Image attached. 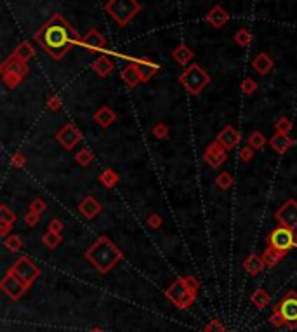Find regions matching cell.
I'll return each mask as SVG.
<instances>
[{"instance_id": "1", "label": "cell", "mask_w": 297, "mask_h": 332, "mask_svg": "<svg viewBox=\"0 0 297 332\" xmlns=\"http://www.w3.org/2000/svg\"><path fill=\"white\" fill-rule=\"evenodd\" d=\"M33 39L56 61L63 59V56L75 44L82 45V40H84L61 14H54L46 25L40 26L33 35Z\"/></svg>"}, {"instance_id": "2", "label": "cell", "mask_w": 297, "mask_h": 332, "mask_svg": "<svg viewBox=\"0 0 297 332\" xmlns=\"http://www.w3.org/2000/svg\"><path fill=\"white\" fill-rule=\"evenodd\" d=\"M122 258H123L122 251L104 235L99 237V239L87 249V252H85V259L103 275L108 273Z\"/></svg>"}, {"instance_id": "3", "label": "cell", "mask_w": 297, "mask_h": 332, "mask_svg": "<svg viewBox=\"0 0 297 332\" xmlns=\"http://www.w3.org/2000/svg\"><path fill=\"white\" fill-rule=\"evenodd\" d=\"M198 280L195 277H181L167 289L165 296L179 308V310H186L195 299H197V292H198Z\"/></svg>"}, {"instance_id": "4", "label": "cell", "mask_w": 297, "mask_h": 332, "mask_svg": "<svg viewBox=\"0 0 297 332\" xmlns=\"http://www.w3.org/2000/svg\"><path fill=\"white\" fill-rule=\"evenodd\" d=\"M104 11L116 21V25L127 26L141 11V4L137 0H108Z\"/></svg>"}, {"instance_id": "5", "label": "cell", "mask_w": 297, "mask_h": 332, "mask_svg": "<svg viewBox=\"0 0 297 332\" xmlns=\"http://www.w3.org/2000/svg\"><path fill=\"white\" fill-rule=\"evenodd\" d=\"M179 82L191 94H200L210 84V75L200 65H190L179 75Z\"/></svg>"}, {"instance_id": "6", "label": "cell", "mask_w": 297, "mask_h": 332, "mask_svg": "<svg viewBox=\"0 0 297 332\" xmlns=\"http://www.w3.org/2000/svg\"><path fill=\"white\" fill-rule=\"evenodd\" d=\"M273 311L280 315L283 325H288L290 329L292 327H295V323H297V292L290 290V292H288L287 296L274 306Z\"/></svg>"}, {"instance_id": "7", "label": "cell", "mask_w": 297, "mask_h": 332, "mask_svg": "<svg viewBox=\"0 0 297 332\" xmlns=\"http://www.w3.org/2000/svg\"><path fill=\"white\" fill-rule=\"evenodd\" d=\"M268 245L276 249V251L288 252L297 245V235L294 230L285 228V226H278L276 230L271 232V235L268 237Z\"/></svg>"}, {"instance_id": "8", "label": "cell", "mask_w": 297, "mask_h": 332, "mask_svg": "<svg viewBox=\"0 0 297 332\" xmlns=\"http://www.w3.org/2000/svg\"><path fill=\"white\" fill-rule=\"evenodd\" d=\"M11 271H13L16 277H20L26 285H30V287H32L33 282L40 277L39 266H37L28 256H23V258L18 259V261L14 263V266L11 268Z\"/></svg>"}, {"instance_id": "9", "label": "cell", "mask_w": 297, "mask_h": 332, "mask_svg": "<svg viewBox=\"0 0 297 332\" xmlns=\"http://www.w3.org/2000/svg\"><path fill=\"white\" fill-rule=\"evenodd\" d=\"M0 289H2L11 299L18 301L25 296V292H28L30 285H26L20 277H16V275L9 270L6 277L2 278V282H0Z\"/></svg>"}, {"instance_id": "10", "label": "cell", "mask_w": 297, "mask_h": 332, "mask_svg": "<svg viewBox=\"0 0 297 332\" xmlns=\"http://www.w3.org/2000/svg\"><path fill=\"white\" fill-rule=\"evenodd\" d=\"M276 217L278 225L280 226H285V228H290V230H297V202L295 200H287L280 209L276 210L274 214Z\"/></svg>"}, {"instance_id": "11", "label": "cell", "mask_w": 297, "mask_h": 332, "mask_svg": "<svg viewBox=\"0 0 297 332\" xmlns=\"http://www.w3.org/2000/svg\"><path fill=\"white\" fill-rule=\"evenodd\" d=\"M204 160L209 164V167L217 169L228 160V150L219 141H214L209 145V148L204 153Z\"/></svg>"}, {"instance_id": "12", "label": "cell", "mask_w": 297, "mask_h": 332, "mask_svg": "<svg viewBox=\"0 0 297 332\" xmlns=\"http://www.w3.org/2000/svg\"><path fill=\"white\" fill-rule=\"evenodd\" d=\"M56 139H58V143L63 146V148L73 150L75 146H77L78 143H80L82 133L77 129V127L73 126V124H66V126L63 127V129L59 131L58 134H56Z\"/></svg>"}, {"instance_id": "13", "label": "cell", "mask_w": 297, "mask_h": 332, "mask_svg": "<svg viewBox=\"0 0 297 332\" xmlns=\"http://www.w3.org/2000/svg\"><path fill=\"white\" fill-rule=\"evenodd\" d=\"M216 141H219L226 150H231L240 143V133L233 126H226L219 134H217Z\"/></svg>"}, {"instance_id": "14", "label": "cell", "mask_w": 297, "mask_h": 332, "mask_svg": "<svg viewBox=\"0 0 297 332\" xmlns=\"http://www.w3.org/2000/svg\"><path fill=\"white\" fill-rule=\"evenodd\" d=\"M205 20L212 28H223L229 21V14L226 13V9H223V6H214L212 11L207 14Z\"/></svg>"}, {"instance_id": "15", "label": "cell", "mask_w": 297, "mask_h": 332, "mask_svg": "<svg viewBox=\"0 0 297 332\" xmlns=\"http://www.w3.org/2000/svg\"><path fill=\"white\" fill-rule=\"evenodd\" d=\"M0 70H2V75L4 73H20V75H23L25 77V75L28 73V66H26V63L20 61V59H18L14 54H11L9 58L2 63Z\"/></svg>"}, {"instance_id": "16", "label": "cell", "mask_w": 297, "mask_h": 332, "mask_svg": "<svg viewBox=\"0 0 297 332\" xmlns=\"http://www.w3.org/2000/svg\"><path fill=\"white\" fill-rule=\"evenodd\" d=\"M82 45L91 49V51H103L104 45H106V39L97 30H89V33L82 40Z\"/></svg>"}, {"instance_id": "17", "label": "cell", "mask_w": 297, "mask_h": 332, "mask_svg": "<svg viewBox=\"0 0 297 332\" xmlns=\"http://www.w3.org/2000/svg\"><path fill=\"white\" fill-rule=\"evenodd\" d=\"M78 210H80V214L84 217H87V219H92V217H96L97 214H99L101 210V203L97 202L94 197H87L84 198L80 203H78Z\"/></svg>"}, {"instance_id": "18", "label": "cell", "mask_w": 297, "mask_h": 332, "mask_svg": "<svg viewBox=\"0 0 297 332\" xmlns=\"http://www.w3.org/2000/svg\"><path fill=\"white\" fill-rule=\"evenodd\" d=\"M132 63L136 65L142 82H148L150 78H152L153 75L159 71V65L153 63V61H150V59H136V61H132Z\"/></svg>"}, {"instance_id": "19", "label": "cell", "mask_w": 297, "mask_h": 332, "mask_svg": "<svg viewBox=\"0 0 297 332\" xmlns=\"http://www.w3.org/2000/svg\"><path fill=\"white\" fill-rule=\"evenodd\" d=\"M269 145H271V148L274 150V152L285 153L288 148H292V146H294V139H292L288 134L276 133L271 139H269Z\"/></svg>"}, {"instance_id": "20", "label": "cell", "mask_w": 297, "mask_h": 332, "mask_svg": "<svg viewBox=\"0 0 297 332\" xmlns=\"http://www.w3.org/2000/svg\"><path fill=\"white\" fill-rule=\"evenodd\" d=\"M273 59L269 54H266V52H261V54H257L254 58V61H252V68H254L255 71H257L259 75H266L269 73V71L273 70Z\"/></svg>"}, {"instance_id": "21", "label": "cell", "mask_w": 297, "mask_h": 332, "mask_svg": "<svg viewBox=\"0 0 297 332\" xmlns=\"http://www.w3.org/2000/svg\"><path fill=\"white\" fill-rule=\"evenodd\" d=\"M94 120H96L97 126H101L103 129H106V127H110L111 124L116 120V113L111 110L110 106H101L99 110L94 113Z\"/></svg>"}, {"instance_id": "22", "label": "cell", "mask_w": 297, "mask_h": 332, "mask_svg": "<svg viewBox=\"0 0 297 332\" xmlns=\"http://www.w3.org/2000/svg\"><path fill=\"white\" fill-rule=\"evenodd\" d=\"M120 77H122V80L125 82L129 87H136V85L141 84V75H139L137 68L134 63H129L127 66H123V70L120 71Z\"/></svg>"}, {"instance_id": "23", "label": "cell", "mask_w": 297, "mask_h": 332, "mask_svg": "<svg viewBox=\"0 0 297 332\" xmlns=\"http://www.w3.org/2000/svg\"><path fill=\"white\" fill-rule=\"evenodd\" d=\"M193 51H191L190 47H188L186 44H181V45H178V47L172 51V58H174V61L176 63H179L181 66H186L188 63L193 59Z\"/></svg>"}, {"instance_id": "24", "label": "cell", "mask_w": 297, "mask_h": 332, "mask_svg": "<svg viewBox=\"0 0 297 332\" xmlns=\"http://www.w3.org/2000/svg\"><path fill=\"white\" fill-rule=\"evenodd\" d=\"M92 70L96 71V73L99 75L101 78H104V77H108L111 71H113V63H111L110 59L106 58V56H99V58L94 61Z\"/></svg>"}, {"instance_id": "25", "label": "cell", "mask_w": 297, "mask_h": 332, "mask_svg": "<svg viewBox=\"0 0 297 332\" xmlns=\"http://www.w3.org/2000/svg\"><path fill=\"white\" fill-rule=\"evenodd\" d=\"M243 268H245L247 273H250L252 277H255V275H259L262 271L264 261H262V258H259L257 254H250L249 258L245 259V263H243Z\"/></svg>"}, {"instance_id": "26", "label": "cell", "mask_w": 297, "mask_h": 332, "mask_svg": "<svg viewBox=\"0 0 297 332\" xmlns=\"http://www.w3.org/2000/svg\"><path fill=\"white\" fill-rule=\"evenodd\" d=\"M13 54L16 56V58L20 59V61L28 63L30 59H32L33 56H35V49H33V45L30 44V42H21L16 49H14Z\"/></svg>"}, {"instance_id": "27", "label": "cell", "mask_w": 297, "mask_h": 332, "mask_svg": "<svg viewBox=\"0 0 297 332\" xmlns=\"http://www.w3.org/2000/svg\"><path fill=\"white\" fill-rule=\"evenodd\" d=\"M285 254H287V252L276 251V249H273V247H269V245H268V249H266L264 254H262V261H264V266H269V268L276 266L278 261H280V259L283 258Z\"/></svg>"}, {"instance_id": "28", "label": "cell", "mask_w": 297, "mask_h": 332, "mask_svg": "<svg viewBox=\"0 0 297 332\" xmlns=\"http://www.w3.org/2000/svg\"><path fill=\"white\" fill-rule=\"evenodd\" d=\"M250 301L257 310H264V308L271 303V297H269V294L266 292L264 289H257V290H254Z\"/></svg>"}, {"instance_id": "29", "label": "cell", "mask_w": 297, "mask_h": 332, "mask_svg": "<svg viewBox=\"0 0 297 332\" xmlns=\"http://www.w3.org/2000/svg\"><path fill=\"white\" fill-rule=\"evenodd\" d=\"M99 181L104 188H113L116 186V183H118V174H116L113 169H104L99 176Z\"/></svg>"}, {"instance_id": "30", "label": "cell", "mask_w": 297, "mask_h": 332, "mask_svg": "<svg viewBox=\"0 0 297 332\" xmlns=\"http://www.w3.org/2000/svg\"><path fill=\"white\" fill-rule=\"evenodd\" d=\"M16 219H18V216L9 209V207L7 205L0 207V226H9V228H13Z\"/></svg>"}, {"instance_id": "31", "label": "cell", "mask_w": 297, "mask_h": 332, "mask_svg": "<svg viewBox=\"0 0 297 332\" xmlns=\"http://www.w3.org/2000/svg\"><path fill=\"white\" fill-rule=\"evenodd\" d=\"M266 141H268V139H266V136L262 134V133H259V131H255V133H252L249 136V139H247V145L252 146L254 150H261V148H264Z\"/></svg>"}, {"instance_id": "32", "label": "cell", "mask_w": 297, "mask_h": 332, "mask_svg": "<svg viewBox=\"0 0 297 332\" xmlns=\"http://www.w3.org/2000/svg\"><path fill=\"white\" fill-rule=\"evenodd\" d=\"M233 40H235V42L238 44L240 47H249L250 42H252V35H250V32L247 28H240L238 32L235 33Z\"/></svg>"}, {"instance_id": "33", "label": "cell", "mask_w": 297, "mask_h": 332, "mask_svg": "<svg viewBox=\"0 0 297 332\" xmlns=\"http://www.w3.org/2000/svg\"><path fill=\"white\" fill-rule=\"evenodd\" d=\"M4 245H6L7 251L18 252V251H21V247H23V240H21V237H18V235H9L6 240H4Z\"/></svg>"}, {"instance_id": "34", "label": "cell", "mask_w": 297, "mask_h": 332, "mask_svg": "<svg viewBox=\"0 0 297 332\" xmlns=\"http://www.w3.org/2000/svg\"><path fill=\"white\" fill-rule=\"evenodd\" d=\"M61 233H52V232H47L46 235L42 237V242L46 245L47 249H56L59 244H61Z\"/></svg>"}, {"instance_id": "35", "label": "cell", "mask_w": 297, "mask_h": 332, "mask_svg": "<svg viewBox=\"0 0 297 332\" xmlns=\"http://www.w3.org/2000/svg\"><path fill=\"white\" fill-rule=\"evenodd\" d=\"M75 160H77V164L80 165V167H87V165L94 160V153L89 148H84V150H80V152L77 153Z\"/></svg>"}, {"instance_id": "36", "label": "cell", "mask_w": 297, "mask_h": 332, "mask_svg": "<svg viewBox=\"0 0 297 332\" xmlns=\"http://www.w3.org/2000/svg\"><path fill=\"white\" fill-rule=\"evenodd\" d=\"M2 77H4V84L9 89L18 87V85L21 84V80H23V75H20V73H4Z\"/></svg>"}, {"instance_id": "37", "label": "cell", "mask_w": 297, "mask_h": 332, "mask_svg": "<svg viewBox=\"0 0 297 332\" xmlns=\"http://www.w3.org/2000/svg\"><path fill=\"white\" fill-rule=\"evenodd\" d=\"M274 129H276V133H280V134H288L292 131V122L287 119V117H281V119H278L276 124H274Z\"/></svg>"}, {"instance_id": "38", "label": "cell", "mask_w": 297, "mask_h": 332, "mask_svg": "<svg viewBox=\"0 0 297 332\" xmlns=\"http://www.w3.org/2000/svg\"><path fill=\"white\" fill-rule=\"evenodd\" d=\"M216 184L221 188V190H228V188L233 184L231 174H229V172H223V174H219L217 176V179H216Z\"/></svg>"}, {"instance_id": "39", "label": "cell", "mask_w": 297, "mask_h": 332, "mask_svg": "<svg viewBox=\"0 0 297 332\" xmlns=\"http://www.w3.org/2000/svg\"><path fill=\"white\" fill-rule=\"evenodd\" d=\"M153 136H155L157 139H167L169 138V127L165 126V124H155L152 129Z\"/></svg>"}, {"instance_id": "40", "label": "cell", "mask_w": 297, "mask_h": 332, "mask_svg": "<svg viewBox=\"0 0 297 332\" xmlns=\"http://www.w3.org/2000/svg\"><path fill=\"white\" fill-rule=\"evenodd\" d=\"M46 207H47V203L44 202L42 198H35L32 203H30V212H33V214H39V216H42V214H44V210H46Z\"/></svg>"}, {"instance_id": "41", "label": "cell", "mask_w": 297, "mask_h": 332, "mask_svg": "<svg viewBox=\"0 0 297 332\" xmlns=\"http://www.w3.org/2000/svg\"><path fill=\"white\" fill-rule=\"evenodd\" d=\"M205 332H226V327L223 325L221 320H210L209 323L205 325Z\"/></svg>"}, {"instance_id": "42", "label": "cell", "mask_w": 297, "mask_h": 332, "mask_svg": "<svg viewBox=\"0 0 297 332\" xmlns=\"http://www.w3.org/2000/svg\"><path fill=\"white\" fill-rule=\"evenodd\" d=\"M255 90H257V84H255L252 78H245V80L242 82V92L243 94L249 96V94H254Z\"/></svg>"}, {"instance_id": "43", "label": "cell", "mask_w": 297, "mask_h": 332, "mask_svg": "<svg viewBox=\"0 0 297 332\" xmlns=\"http://www.w3.org/2000/svg\"><path fill=\"white\" fill-rule=\"evenodd\" d=\"M240 158H242V162H250L252 158H254V148L252 146H243L242 150H240Z\"/></svg>"}, {"instance_id": "44", "label": "cell", "mask_w": 297, "mask_h": 332, "mask_svg": "<svg viewBox=\"0 0 297 332\" xmlns=\"http://www.w3.org/2000/svg\"><path fill=\"white\" fill-rule=\"evenodd\" d=\"M11 164H13L14 169H23L26 164V157L23 153H16V155L13 157V160H11Z\"/></svg>"}, {"instance_id": "45", "label": "cell", "mask_w": 297, "mask_h": 332, "mask_svg": "<svg viewBox=\"0 0 297 332\" xmlns=\"http://www.w3.org/2000/svg\"><path fill=\"white\" fill-rule=\"evenodd\" d=\"M39 219H40L39 214H33V212H30V210H28V214L25 216V225L30 226V228H33V226L39 225Z\"/></svg>"}, {"instance_id": "46", "label": "cell", "mask_w": 297, "mask_h": 332, "mask_svg": "<svg viewBox=\"0 0 297 332\" xmlns=\"http://www.w3.org/2000/svg\"><path fill=\"white\" fill-rule=\"evenodd\" d=\"M63 230H65V225H63V221L52 219L51 223H49V232H52V233H61Z\"/></svg>"}, {"instance_id": "47", "label": "cell", "mask_w": 297, "mask_h": 332, "mask_svg": "<svg viewBox=\"0 0 297 332\" xmlns=\"http://www.w3.org/2000/svg\"><path fill=\"white\" fill-rule=\"evenodd\" d=\"M61 99H59L58 96H51L49 97V103H47V106H49V110H52V112H58L59 108H61Z\"/></svg>"}, {"instance_id": "48", "label": "cell", "mask_w": 297, "mask_h": 332, "mask_svg": "<svg viewBox=\"0 0 297 332\" xmlns=\"http://www.w3.org/2000/svg\"><path fill=\"white\" fill-rule=\"evenodd\" d=\"M148 226H150V228H153V230L160 228V226H162V217L159 216V214H153V216H150L148 217Z\"/></svg>"}, {"instance_id": "49", "label": "cell", "mask_w": 297, "mask_h": 332, "mask_svg": "<svg viewBox=\"0 0 297 332\" xmlns=\"http://www.w3.org/2000/svg\"><path fill=\"white\" fill-rule=\"evenodd\" d=\"M89 332H104V330H101V329H92V330H89Z\"/></svg>"}]
</instances>
